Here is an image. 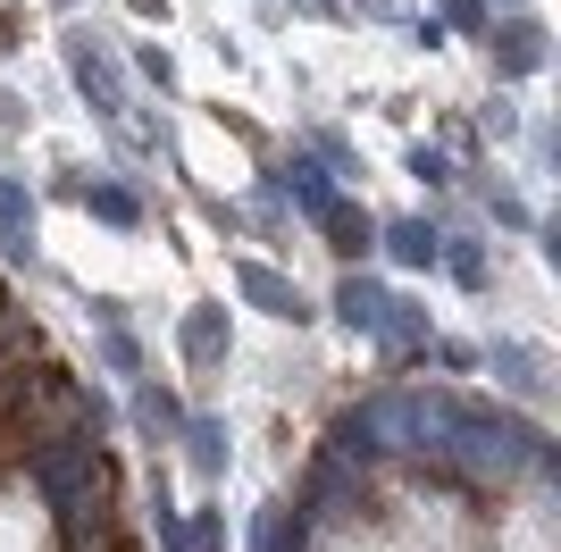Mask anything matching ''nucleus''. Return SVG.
Instances as JSON below:
<instances>
[{"label": "nucleus", "mask_w": 561, "mask_h": 552, "mask_svg": "<svg viewBox=\"0 0 561 552\" xmlns=\"http://www.w3.org/2000/svg\"><path fill=\"white\" fill-rule=\"evenodd\" d=\"M486 360L503 368V386H512V393H545V360H537L528 344H494Z\"/></svg>", "instance_id": "4468645a"}, {"label": "nucleus", "mask_w": 561, "mask_h": 552, "mask_svg": "<svg viewBox=\"0 0 561 552\" xmlns=\"http://www.w3.org/2000/svg\"><path fill=\"white\" fill-rule=\"evenodd\" d=\"M176 436H185V452H193L202 478H227V427H218V418H185Z\"/></svg>", "instance_id": "9b49d317"}, {"label": "nucleus", "mask_w": 561, "mask_h": 552, "mask_svg": "<svg viewBox=\"0 0 561 552\" xmlns=\"http://www.w3.org/2000/svg\"><path fill=\"white\" fill-rule=\"evenodd\" d=\"M445 18L469 25V34H486V0H445Z\"/></svg>", "instance_id": "aec40b11"}, {"label": "nucleus", "mask_w": 561, "mask_h": 552, "mask_svg": "<svg viewBox=\"0 0 561 552\" xmlns=\"http://www.w3.org/2000/svg\"><path fill=\"white\" fill-rule=\"evenodd\" d=\"M436 268H453V285H469V294L486 285V252H478L469 234H445V243H436Z\"/></svg>", "instance_id": "2eb2a0df"}, {"label": "nucleus", "mask_w": 561, "mask_h": 552, "mask_svg": "<svg viewBox=\"0 0 561 552\" xmlns=\"http://www.w3.org/2000/svg\"><path fill=\"white\" fill-rule=\"evenodd\" d=\"M335 319H344L352 335L386 344L394 360H427V344H436V335L411 319V301H394L386 285H377V276H344V285H335Z\"/></svg>", "instance_id": "7ed1b4c3"}, {"label": "nucleus", "mask_w": 561, "mask_h": 552, "mask_svg": "<svg viewBox=\"0 0 561 552\" xmlns=\"http://www.w3.org/2000/svg\"><path fill=\"white\" fill-rule=\"evenodd\" d=\"M93 326H101V360H110V377H142V344L126 335L117 301H93Z\"/></svg>", "instance_id": "1a4fd4ad"}, {"label": "nucleus", "mask_w": 561, "mask_h": 552, "mask_svg": "<svg viewBox=\"0 0 561 552\" xmlns=\"http://www.w3.org/2000/svg\"><path fill=\"white\" fill-rule=\"evenodd\" d=\"M411 176H420V184H453V160H445V151H427V142H420V151H411Z\"/></svg>", "instance_id": "6ab92c4d"}, {"label": "nucleus", "mask_w": 561, "mask_h": 552, "mask_svg": "<svg viewBox=\"0 0 561 552\" xmlns=\"http://www.w3.org/2000/svg\"><path fill=\"white\" fill-rule=\"evenodd\" d=\"M234 294L252 301V310H268V319H285V326H302V319H310L302 285H294V276H277L268 260H243V268H234Z\"/></svg>", "instance_id": "39448f33"}, {"label": "nucleus", "mask_w": 561, "mask_h": 552, "mask_svg": "<svg viewBox=\"0 0 561 552\" xmlns=\"http://www.w3.org/2000/svg\"><path fill=\"white\" fill-rule=\"evenodd\" d=\"M0 418H9L25 444H68V436L101 444V436H110V402H101V393H84L59 360H34V368L18 360V368H0Z\"/></svg>", "instance_id": "f257e3e1"}, {"label": "nucleus", "mask_w": 561, "mask_h": 552, "mask_svg": "<svg viewBox=\"0 0 561 552\" xmlns=\"http://www.w3.org/2000/svg\"><path fill=\"white\" fill-rule=\"evenodd\" d=\"M0 252L34 260V193H25L18 176H0Z\"/></svg>", "instance_id": "0eeeda50"}, {"label": "nucleus", "mask_w": 561, "mask_h": 552, "mask_svg": "<svg viewBox=\"0 0 561 552\" xmlns=\"http://www.w3.org/2000/svg\"><path fill=\"white\" fill-rule=\"evenodd\" d=\"M319 227L335 234V252H344V260H352V252H369V243H377V218H360L352 202H335L328 218H319Z\"/></svg>", "instance_id": "dca6fc26"}, {"label": "nucleus", "mask_w": 561, "mask_h": 552, "mask_svg": "<svg viewBox=\"0 0 561 552\" xmlns=\"http://www.w3.org/2000/svg\"><path fill=\"white\" fill-rule=\"evenodd\" d=\"M285 193H294V202H302L310 218H328V209L344 202V193L328 184V168H310V160H294V168H285Z\"/></svg>", "instance_id": "ddd939ff"}, {"label": "nucleus", "mask_w": 561, "mask_h": 552, "mask_svg": "<svg viewBox=\"0 0 561 552\" xmlns=\"http://www.w3.org/2000/svg\"><path fill=\"white\" fill-rule=\"evenodd\" d=\"M76 202L93 209V218H110V227H142V202L126 184H76Z\"/></svg>", "instance_id": "f8f14e48"}, {"label": "nucleus", "mask_w": 561, "mask_h": 552, "mask_svg": "<svg viewBox=\"0 0 561 552\" xmlns=\"http://www.w3.org/2000/svg\"><path fill=\"white\" fill-rule=\"evenodd\" d=\"M135 418L151 427V436H176V427H185V402L160 393V386H135Z\"/></svg>", "instance_id": "f3484780"}, {"label": "nucleus", "mask_w": 561, "mask_h": 552, "mask_svg": "<svg viewBox=\"0 0 561 552\" xmlns=\"http://www.w3.org/2000/svg\"><path fill=\"white\" fill-rule=\"evenodd\" d=\"M377 234H386V252H394L402 268H436V243H445L427 218H394V227H377Z\"/></svg>", "instance_id": "9d476101"}, {"label": "nucleus", "mask_w": 561, "mask_h": 552, "mask_svg": "<svg viewBox=\"0 0 561 552\" xmlns=\"http://www.w3.org/2000/svg\"><path fill=\"white\" fill-rule=\"evenodd\" d=\"M176 344H185L193 368H218V360H227V310H185Z\"/></svg>", "instance_id": "6e6552de"}, {"label": "nucleus", "mask_w": 561, "mask_h": 552, "mask_svg": "<svg viewBox=\"0 0 561 552\" xmlns=\"http://www.w3.org/2000/svg\"><path fill=\"white\" fill-rule=\"evenodd\" d=\"M68 76H76V92L93 101V117H110V126L126 117V76H117L110 43H101V34H84V25L68 34Z\"/></svg>", "instance_id": "20e7f679"}, {"label": "nucleus", "mask_w": 561, "mask_h": 552, "mask_svg": "<svg viewBox=\"0 0 561 552\" xmlns=\"http://www.w3.org/2000/svg\"><path fill=\"white\" fill-rule=\"evenodd\" d=\"M25 478H34V494L59 510L68 536L110 528V452H101V444H84V436L34 444V452H25Z\"/></svg>", "instance_id": "f03ea898"}, {"label": "nucleus", "mask_w": 561, "mask_h": 552, "mask_svg": "<svg viewBox=\"0 0 561 552\" xmlns=\"http://www.w3.org/2000/svg\"><path fill=\"white\" fill-rule=\"evenodd\" d=\"M25 352H34V319H25L18 301L0 294V368H18V360H25Z\"/></svg>", "instance_id": "a211bd4d"}, {"label": "nucleus", "mask_w": 561, "mask_h": 552, "mask_svg": "<svg viewBox=\"0 0 561 552\" xmlns=\"http://www.w3.org/2000/svg\"><path fill=\"white\" fill-rule=\"evenodd\" d=\"M486 50H494V76H537V68H545V34H537L528 18L486 25Z\"/></svg>", "instance_id": "423d86ee"}]
</instances>
